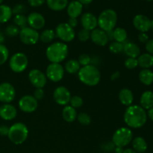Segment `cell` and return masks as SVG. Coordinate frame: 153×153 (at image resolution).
Masks as SVG:
<instances>
[{
  "mask_svg": "<svg viewBox=\"0 0 153 153\" xmlns=\"http://www.w3.org/2000/svg\"><path fill=\"white\" fill-rule=\"evenodd\" d=\"M125 123L131 128H140L147 121L146 112L140 105H131L127 107L123 115Z\"/></svg>",
  "mask_w": 153,
  "mask_h": 153,
  "instance_id": "1",
  "label": "cell"
},
{
  "mask_svg": "<svg viewBox=\"0 0 153 153\" xmlns=\"http://www.w3.org/2000/svg\"><path fill=\"white\" fill-rule=\"evenodd\" d=\"M69 49L67 45L63 42H55L49 45L46 50L47 59L51 63L61 64L68 56Z\"/></svg>",
  "mask_w": 153,
  "mask_h": 153,
  "instance_id": "2",
  "label": "cell"
},
{
  "mask_svg": "<svg viewBox=\"0 0 153 153\" xmlns=\"http://www.w3.org/2000/svg\"><path fill=\"white\" fill-rule=\"evenodd\" d=\"M78 76L82 83L90 87L96 86L101 80L100 71L93 64L81 67L78 73Z\"/></svg>",
  "mask_w": 153,
  "mask_h": 153,
  "instance_id": "3",
  "label": "cell"
},
{
  "mask_svg": "<svg viewBox=\"0 0 153 153\" xmlns=\"http://www.w3.org/2000/svg\"><path fill=\"white\" fill-rule=\"evenodd\" d=\"M117 13L113 9L104 10L97 17L98 26L105 32L113 31L117 22Z\"/></svg>",
  "mask_w": 153,
  "mask_h": 153,
  "instance_id": "4",
  "label": "cell"
},
{
  "mask_svg": "<svg viewBox=\"0 0 153 153\" xmlns=\"http://www.w3.org/2000/svg\"><path fill=\"white\" fill-rule=\"evenodd\" d=\"M28 137V128L22 123H16L9 127L7 137L10 142L16 145H20L27 140Z\"/></svg>",
  "mask_w": 153,
  "mask_h": 153,
  "instance_id": "5",
  "label": "cell"
},
{
  "mask_svg": "<svg viewBox=\"0 0 153 153\" xmlns=\"http://www.w3.org/2000/svg\"><path fill=\"white\" fill-rule=\"evenodd\" d=\"M133 140V132L128 127H121L115 131L112 137V143L115 147L128 146Z\"/></svg>",
  "mask_w": 153,
  "mask_h": 153,
  "instance_id": "6",
  "label": "cell"
},
{
  "mask_svg": "<svg viewBox=\"0 0 153 153\" xmlns=\"http://www.w3.org/2000/svg\"><path fill=\"white\" fill-rule=\"evenodd\" d=\"M28 65V57L22 52H16L13 54L9 60V67L13 73H22L26 70Z\"/></svg>",
  "mask_w": 153,
  "mask_h": 153,
  "instance_id": "7",
  "label": "cell"
},
{
  "mask_svg": "<svg viewBox=\"0 0 153 153\" xmlns=\"http://www.w3.org/2000/svg\"><path fill=\"white\" fill-rule=\"evenodd\" d=\"M55 35L63 43H69L73 41L76 37L74 28H72L67 22H61L55 28Z\"/></svg>",
  "mask_w": 153,
  "mask_h": 153,
  "instance_id": "8",
  "label": "cell"
},
{
  "mask_svg": "<svg viewBox=\"0 0 153 153\" xmlns=\"http://www.w3.org/2000/svg\"><path fill=\"white\" fill-rule=\"evenodd\" d=\"M21 42L25 45H34L40 40V34L37 30L26 26L20 28L19 34Z\"/></svg>",
  "mask_w": 153,
  "mask_h": 153,
  "instance_id": "9",
  "label": "cell"
},
{
  "mask_svg": "<svg viewBox=\"0 0 153 153\" xmlns=\"http://www.w3.org/2000/svg\"><path fill=\"white\" fill-rule=\"evenodd\" d=\"M46 76L52 82H58L64 78V68L61 64L51 63L46 67Z\"/></svg>",
  "mask_w": 153,
  "mask_h": 153,
  "instance_id": "10",
  "label": "cell"
},
{
  "mask_svg": "<svg viewBox=\"0 0 153 153\" xmlns=\"http://www.w3.org/2000/svg\"><path fill=\"white\" fill-rule=\"evenodd\" d=\"M16 97V90L14 87L8 82L0 84V102L8 104L14 100Z\"/></svg>",
  "mask_w": 153,
  "mask_h": 153,
  "instance_id": "11",
  "label": "cell"
},
{
  "mask_svg": "<svg viewBox=\"0 0 153 153\" xmlns=\"http://www.w3.org/2000/svg\"><path fill=\"white\" fill-rule=\"evenodd\" d=\"M19 109L25 113H33L38 107V101L32 95H25L18 102Z\"/></svg>",
  "mask_w": 153,
  "mask_h": 153,
  "instance_id": "12",
  "label": "cell"
},
{
  "mask_svg": "<svg viewBox=\"0 0 153 153\" xmlns=\"http://www.w3.org/2000/svg\"><path fill=\"white\" fill-rule=\"evenodd\" d=\"M29 82L35 88H43L47 83L46 74L38 69H32L28 73Z\"/></svg>",
  "mask_w": 153,
  "mask_h": 153,
  "instance_id": "13",
  "label": "cell"
},
{
  "mask_svg": "<svg viewBox=\"0 0 153 153\" xmlns=\"http://www.w3.org/2000/svg\"><path fill=\"white\" fill-rule=\"evenodd\" d=\"M71 97L70 91L64 86L58 87L55 88L53 92L54 100L59 105H67L70 103Z\"/></svg>",
  "mask_w": 153,
  "mask_h": 153,
  "instance_id": "14",
  "label": "cell"
},
{
  "mask_svg": "<svg viewBox=\"0 0 153 153\" xmlns=\"http://www.w3.org/2000/svg\"><path fill=\"white\" fill-rule=\"evenodd\" d=\"M133 25L140 32L146 33L152 28V20L143 14H137L133 18Z\"/></svg>",
  "mask_w": 153,
  "mask_h": 153,
  "instance_id": "15",
  "label": "cell"
},
{
  "mask_svg": "<svg viewBox=\"0 0 153 153\" xmlns=\"http://www.w3.org/2000/svg\"><path fill=\"white\" fill-rule=\"evenodd\" d=\"M27 23L30 28L37 31L42 29L45 26L46 19L41 13L33 12L27 16Z\"/></svg>",
  "mask_w": 153,
  "mask_h": 153,
  "instance_id": "16",
  "label": "cell"
},
{
  "mask_svg": "<svg viewBox=\"0 0 153 153\" xmlns=\"http://www.w3.org/2000/svg\"><path fill=\"white\" fill-rule=\"evenodd\" d=\"M91 39L94 43L100 46H106L109 40L107 33L100 28H97L91 31Z\"/></svg>",
  "mask_w": 153,
  "mask_h": 153,
  "instance_id": "17",
  "label": "cell"
},
{
  "mask_svg": "<svg viewBox=\"0 0 153 153\" xmlns=\"http://www.w3.org/2000/svg\"><path fill=\"white\" fill-rule=\"evenodd\" d=\"M81 24L85 29L91 31L98 26L97 17L92 13L87 12L82 14L81 17Z\"/></svg>",
  "mask_w": 153,
  "mask_h": 153,
  "instance_id": "18",
  "label": "cell"
},
{
  "mask_svg": "<svg viewBox=\"0 0 153 153\" xmlns=\"http://www.w3.org/2000/svg\"><path fill=\"white\" fill-rule=\"evenodd\" d=\"M17 116V110L13 105L4 104L0 106V117L4 120L10 121Z\"/></svg>",
  "mask_w": 153,
  "mask_h": 153,
  "instance_id": "19",
  "label": "cell"
},
{
  "mask_svg": "<svg viewBox=\"0 0 153 153\" xmlns=\"http://www.w3.org/2000/svg\"><path fill=\"white\" fill-rule=\"evenodd\" d=\"M128 58H137L140 55V49L139 46L133 42L126 41L124 43L123 52Z\"/></svg>",
  "mask_w": 153,
  "mask_h": 153,
  "instance_id": "20",
  "label": "cell"
},
{
  "mask_svg": "<svg viewBox=\"0 0 153 153\" xmlns=\"http://www.w3.org/2000/svg\"><path fill=\"white\" fill-rule=\"evenodd\" d=\"M83 10V4L79 1H73L69 3L67 7V12L70 18H76L81 16Z\"/></svg>",
  "mask_w": 153,
  "mask_h": 153,
  "instance_id": "21",
  "label": "cell"
},
{
  "mask_svg": "<svg viewBox=\"0 0 153 153\" xmlns=\"http://www.w3.org/2000/svg\"><path fill=\"white\" fill-rule=\"evenodd\" d=\"M118 98L121 104L127 107L131 105L134 101V95L132 91L128 88H123L122 90H120L118 94Z\"/></svg>",
  "mask_w": 153,
  "mask_h": 153,
  "instance_id": "22",
  "label": "cell"
},
{
  "mask_svg": "<svg viewBox=\"0 0 153 153\" xmlns=\"http://www.w3.org/2000/svg\"><path fill=\"white\" fill-rule=\"evenodd\" d=\"M140 106L144 110H149L153 107V92L146 91L142 94L140 99Z\"/></svg>",
  "mask_w": 153,
  "mask_h": 153,
  "instance_id": "23",
  "label": "cell"
},
{
  "mask_svg": "<svg viewBox=\"0 0 153 153\" xmlns=\"http://www.w3.org/2000/svg\"><path fill=\"white\" fill-rule=\"evenodd\" d=\"M137 63L138 66L143 69H149L153 67V55L149 53L140 54L138 56Z\"/></svg>",
  "mask_w": 153,
  "mask_h": 153,
  "instance_id": "24",
  "label": "cell"
},
{
  "mask_svg": "<svg viewBox=\"0 0 153 153\" xmlns=\"http://www.w3.org/2000/svg\"><path fill=\"white\" fill-rule=\"evenodd\" d=\"M62 117L66 122L73 123L77 118L76 109L71 105H66L62 110Z\"/></svg>",
  "mask_w": 153,
  "mask_h": 153,
  "instance_id": "25",
  "label": "cell"
},
{
  "mask_svg": "<svg viewBox=\"0 0 153 153\" xmlns=\"http://www.w3.org/2000/svg\"><path fill=\"white\" fill-rule=\"evenodd\" d=\"M133 149L137 153H144L147 149L148 146L146 140L142 137H136L133 138L132 141Z\"/></svg>",
  "mask_w": 153,
  "mask_h": 153,
  "instance_id": "26",
  "label": "cell"
},
{
  "mask_svg": "<svg viewBox=\"0 0 153 153\" xmlns=\"http://www.w3.org/2000/svg\"><path fill=\"white\" fill-rule=\"evenodd\" d=\"M49 9L54 11H61L68 5V0H46Z\"/></svg>",
  "mask_w": 153,
  "mask_h": 153,
  "instance_id": "27",
  "label": "cell"
},
{
  "mask_svg": "<svg viewBox=\"0 0 153 153\" xmlns=\"http://www.w3.org/2000/svg\"><path fill=\"white\" fill-rule=\"evenodd\" d=\"M139 80L143 85L149 86L153 83V72L149 69H143L138 75Z\"/></svg>",
  "mask_w": 153,
  "mask_h": 153,
  "instance_id": "28",
  "label": "cell"
},
{
  "mask_svg": "<svg viewBox=\"0 0 153 153\" xmlns=\"http://www.w3.org/2000/svg\"><path fill=\"white\" fill-rule=\"evenodd\" d=\"M128 34L126 29L121 27H116L113 30V40L114 41L124 43L127 41Z\"/></svg>",
  "mask_w": 153,
  "mask_h": 153,
  "instance_id": "29",
  "label": "cell"
},
{
  "mask_svg": "<svg viewBox=\"0 0 153 153\" xmlns=\"http://www.w3.org/2000/svg\"><path fill=\"white\" fill-rule=\"evenodd\" d=\"M81 65L79 64L78 60L70 59L66 62L64 65V70L69 74H76L79 73V70L81 69Z\"/></svg>",
  "mask_w": 153,
  "mask_h": 153,
  "instance_id": "30",
  "label": "cell"
},
{
  "mask_svg": "<svg viewBox=\"0 0 153 153\" xmlns=\"http://www.w3.org/2000/svg\"><path fill=\"white\" fill-rule=\"evenodd\" d=\"M12 8L7 4H0V23H4L11 18Z\"/></svg>",
  "mask_w": 153,
  "mask_h": 153,
  "instance_id": "31",
  "label": "cell"
},
{
  "mask_svg": "<svg viewBox=\"0 0 153 153\" xmlns=\"http://www.w3.org/2000/svg\"><path fill=\"white\" fill-rule=\"evenodd\" d=\"M56 35H55V31L50 28H47L40 33V40L44 43H49L53 41Z\"/></svg>",
  "mask_w": 153,
  "mask_h": 153,
  "instance_id": "32",
  "label": "cell"
},
{
  "mask_svg": "<svg viewBox=\"0 0 153 153\" xmlns=\"http://www.w3.org/2000/svg\"><path fill=\"white\" fill-rule=\"evenodd\" d=\"M13 22H14V25L19 27V28H25L28 25V23H27V16H25L23 14L15 15L14 18H13Z\"/></svg>",
  "mask_w": 153,
  "mask_h": 153,
  "instance_id": "33",
  "label": "cell"
},
{
  "mask_svg": "<svg viewBox=\"0 0 153 153\" xmlns=\"http://www.w3.org/2000/svg\"><path fill=\"white\" fill-rule=\"evenodd\" d=\"M124 43H119L117 41H113L109 45V51L111 53L119 54L123 52Z\"/></svg>",
  "mask_w": 153,
  "mask_h": 153,
  "instance_id": "34",
  "label": "cell"
},
{
  "mask_svg": "<svg viewBox=\"0 0 153 153\" xmlns=\"http://www.w3.org/2000/svg\"><path fill=\"white\" fill-rule=\"evenodd\" d=\"M77 120L82 126H89L91 123V117L85 112H81L77 114Z\"/></svg>",
  "mask_w": 153,
  "mask_h": 153,
  "instance_id": "35",
  "label": "cell"
},
{
  "mask_svg": "<svg viewBox=\"0 0 153 153\" xmlns=\"http://www.w3.org/2000/svg\"><path fill=\"white\" fill-rule=\"evenodd\" d=\"M20 28L15 25H9L5 28V34L7 37H15L19 35Z\"/></svg>",
  "mask_w": 153,
  "mask_h": 153,
  "instance_id": "36",
  "label": "cell"
},
{
  "mask_svg": "<svg viewBox=\"0 0 153 153\" xmlns=\"http://www.w3.org/2000/svg\"><path fill=\"white\" fill-rule=\"evenodd\" d=\"M9 58L8 49L4 44L0 45V66L4 64Z\"/></svg>",
  "mask_w": 153,
  "mask_h": 153,
  "instance_id": "37",
  "label": "cell"
},
{
  "mask_svg": "<svg viewBox=\"0 0 153 153\" xmlns=\"http://www.w3.org/2000/svg\"><path fill=\"white\" fill-rule=\"evenodd\" d=\"M83 102V99L81 97H79V96H73V97H71L70 101V105L76 109L82 107Z\"/></svg>",
  "mask_w": 153,
  "mask_h": 153,
  "instance_id": "38",
  "label": "cell"
},
{
  "mask_svg": "<svg viewBox=\"0 0 153 153\" xmlns=\"http://www.w3.org/2000/svg\"><path fill=\"white\" fill-rule=\"evenodd\" d=\"M91 61H92L91 57L88 54H82L78 59V61H79L81 67H85V66L91 64Z\"/></svg>",
  "mask_w": 153,
  "mask_h": 153,
  "instance_id": "39",
  "label": "cell"
},
{
  "mask_svg": "<svg viewBox=\"0 0 153 153\" xmlns=\"http://www.w3.org/2000/svg\"><path fill=\"white\" fill-rule=\"evenodd\" d=\"M124 66L128 70H133L136 67H138V63H137V58H128L125 61H124Z\"/></svg>",
  "mask_w": 153,
  "mask_h": 153,
  "instance_id": "40",
  "label": "cell"
},
{
  "mask_svg": "<svg viewBox=\"0 0 153 153\" xmlns=\"http://www.w3.org/2000/svg\"><path fill=\"white\" fill-rule=\"evenodd\" d=\"M78 38L82 42L88 41L91 38V31H88L85 28H82L78 33Z\"/></svg>",
  "mask_w": 153,
  "mask_h": 153,
  "instance_id": "41",
  "label": "cell"
},
{
  "mask_svg": "<svg viewBox=\"0 0 153 153\" xmlns=\"http://www.w3.org/2000/svg\"><path fill=\"white\" fill-rule=\"evenodd\" d=\"M25 6H24L23 4H16V5L12 8V13L15 15L22 14L23 12L25 11Z\"/></svg>",
  "mask_w": 153,
  "mask_h": 153,
  "instance_id": "42",
  "label": "cell"
},
{
  "mask_svg": "<svg viewBox=\"0 0 153 153\" xmlns=\"http://www.w3.org/2000/svg\"><path fill=\"white\" fill-rule=\"evenodd\" d=\"M44 94L45 93L43 88H36L34 91V94H33V97L38 101V100H41L43 98Z\"/></svg>",
  "mask_w": 153,
  "mask_h": 153,
  "instance_id": "43",
  "label": "cell"
},
{
  "mask_svg": "<svg viewBox=\"0 0 153 153\" xmlns=\"http://www.w3.org/2000/svg\"><path fill=\"white\" fill-rule=\"evenodd\" d=\"M46 0H28V2L31 7H40L45 3Z\"/></svg>",
  "mask_w": 153,
  "mask_h": 153,
  "instance_id": "44",
  "label": "cell"
},
{
  "mask_svg": "<svg viewBox=\"0 0 153 153\" xmlns=\"http://www.w3.org/2000/svg\"><path fill=\"white\" fill-rule=\"evenodd\" d=\"M138 40L140 43H147L149 39V36L146 34V33L144 32H140V34H138Z\"/></svg>",
  "mask_w": 153,
  "mask_h": 153,
  "instance_id": "45",
  "label": "cell"
},
{
  "mask_svg": "<svg viewBox=\"0 0 153 153\" xmlns=\"http://www.w3.org/2000/svg\"><path fill=\"white\" fill-rule=\"evenodd\" d=\"M145 48H146V50L147 51V53H149L153 55V39L148 40L147 43H146Z\"/></svg>",
  "mask_w": 153,
  "mask_h": 153,
  "instance_id": "46",
  "label": "cell"
},
{
  "mask_svg": "<svg viewBox=\"0 0 153 153\" xmlns=\"http://www.w3.org/2000/svg\"><path fill=\"white\" fill-rule=\"evenodd\" d=\"M9 132V127L5 125L0 126V135L1 136H7Z\"/></svg>",
  "mask_w": 153,
  "mask_h": 153,
  "instance_id": "47",
  "label": "cell"
},
{
  "mask_svg": "<svg viewBox=\"0 0 153 153\" xmlns=\"http://www.w3.org/2000/svg\"><path fill=\"white\" fill-rule=\"evenodd\" d=\"M67 23H68L72 28H74L75 27H76L78 25V20L76 18H69Z\"/></svg>",
  "mask_w": 153,
  "mask_h": 153,
  "instance_id": "48",
  "label": "cell"
},
{
  "mask_svg": "<svg viewBox=\"0 0 153 153\" xmlns=\"http://www.w3.org/2000/svg\"><path fill=\"white\" fill-rule=\"evenodd\" d=\"M103 149H105L106 151H111L114 150L115 146L114 145V143L112 142H108L105 144V147H103Z\"/></svg>",
  "mask_w": 153,
  "mask_h": 153,
  "instance_id": "49",
  "label": "cell"
},
{
  "mask_svg": "<svg viewBox=\"0 0 153 153\" xmlns=\"http://www.w3.org/2000/svg\"><path fill=\"white\" fill-rule=\"evenodd\" d=\"M120 73L119 71H116L114 72V73H113L111 74V80L112 81H115L117 80V79H118L120 78Z\"/></svg>",
  "mask_w": 153,
  "mask_h": 153,
  "instance_id": "50",
  "label": "cell"
},
{
  "mask_svg": "<svg viewBox=\"0 0 153 153\" xmlns=\"http://www.w3.org/2000/svg\"><path fill=\"white\" fill-rule=\"evenodd\" d=\"M146 115H147V117H149L151 120L153 121V107L148 110V111L146 112Z\"/></svg>",
  "mask_w": 153,
  "mask_h": 153,
  "instance_id": "51",
  "label": "cell"
},
{
  "mask_svg": "<svg viewBox=\"0 0 153 153\" xmlns=\"http://www.w3.org/2000/svg\"><path fill=\"white\" fill-rule=\"evenodd\" d=\"M82 4H89L93 1V0H77Z\"/></svg>",
  "mask_w": 153,
  "mask_h": 153,
  "instance_id": "52",
  "label": "cell"
},
{
  "mask_svg": "<svg viewBox=\"0 0 153 153\" xmlns=\"http://www.w3.org/2000/svg\"><path fill=\"white\" fill-rule=\"evenodd\" d=\"M4 40H5V36L2 32H0V45L3 44Z\"/></svg>",
  "mask_w": 153,
  "mask_h": 153,
  "instance_id": "53",
  "label": "cell"
},
{
  "mask_svg": "<svg viewBox=\"0 0 153 153\" xmlns=\"http://www.w3.org/2000/svg\"><path fill=\"white\" fill-rule=\"evenodd\" d=\"M123 153H137L133 149H130V148H128V149H124Z\"/></svg>",
  "mask_w": 153,
  "mask_h": 153,
  "instance_id": "54",
  "label": "cell"
},
{
  "mask_svg": "<svg viewBox=\"0 0 153 153\" xmlns=\"http://www.w3.org/2000/svg\"><path fill=\"white\" fill-rule=\"evenodd\" d=\"M123 150H124L123 148H122V147H115V149H114L115 153H123Z\"/></svg>",
  "mask_w": 153,
  "mask_h": 153,
  "instance_id": "55",
  "label": "cell"
},
{
  "mask_svg": "<svg viewBox=\"0 0 153 153\" xmlns=\"http://www.w3.org/2000/svg\"><path fill=\"white\" fill-rule=\"evenodd\" d=\"M152 32H153V20H152Z\"/></svg>",
  "mask_w": 153,
  "mask_h": 153,
  "instance_id": "56",
  "label": "cell"
},
{
  "mask_svg": "<svg viewBox=\"0 0 153 153\" xmlns=\"http://www.w3.org/2000/svg\"><path fill=\"white\" fill-rule=\"evenodd\" d=\"M3 0H0V4H1V3H2Z\"/></svg>",
  "mask_w": 153,
  "mask_h": 153,
  "instance_id": "57",
  "label": "cell"
},
{
  "mask_svg": "<svg viewBox=\"0 0 153 153\" xmlns=\"http://www.w3.org/2000/svg\"><path fill=\"white\" fill-rule=\"evenodd\" d=\"M146 1H153V0H146Z\"/></svg>",
  "mask_w": 153,
  "mask_h": 153,
  "instance_id": "58",
  "label": "cell"
}]
</instances>
